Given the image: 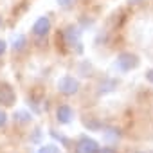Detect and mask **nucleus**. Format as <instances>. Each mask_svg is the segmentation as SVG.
I'll use <instances>...</instances> for the list:
<instances>
[{"instance_id": "f3484780", "label": "nucleus", "mask_w": 153, "mask_h": 153, "mask_svg": "<svg viewBox=\"0 0 153 153\" xmlns=\"http://www.w3.org/2000/svg\"><path fill=\"white\" fill-rule=\"evenodd\" d=\"M99 153H117V149H115L114 146H103V148L99 149Z\"/></svg>"}, {"instance_id": "f8f14e48", "label": "nucleus", "mask_w": 153, "mask_h": 153, "mask_svg": "<svg viewBox=\"0 0 153 153\" xmlns=\"http://www.w3.org/2000/svg\"><path fill=\"white\" fill-rule=\"evenodd\" d=\"M49 135H51V137H52L54 140H59V142H61V144H63L65 148H70V139H68V137H65L63 133H58V131L51 130V131H49Z\"/></svg>"}, {"instance_id": "dca6fc26", "label": "nucleus", "mask_w": 153, "mask_h": 153, "mask_svg": "<svg viewBox=\"0 0 153 153\" xmlns=\"http://www.w3.org/2000/svg\"><path fill=\"white\" fill-rule=\"evenodd\" d=\"M6 124H7V114L0 108V128H4Z\"/></svg>"}, {"instance_id": "9b49d317", "label": "nucleus", "mask_w": 153, "mask_h": 153, "mask_svg": "<svg viewBox=\"0 0 153 153\" xmlns=\"http://www.w3.org/2000/svg\"><path fill=\"white\" fill-rule=\"evenodd\" d=\"M25 45H27V40H25L24 34H15L13 36V49L15 51H22Z\"/></svg>"}, {"instance_id": "6e6552de", "label": "nucleus", "mask_w": 153, "mask_h": 153, "mask_svg": "<svg viewBox=\"0 0 153 153\" xmlns=\"http://www.w3.org/2000/svg\"><path fill=\"white\" fill-rule=\"evenodd\" d=\"M103 137L106 142H117L121 139V131L117 128H105L103 130Z\"/></svg>"}, {"instance_id": "6ab92c4d", "label": "nucleus", "mask_w": 153, "mask_h": 153, "mask_svg": "<svg viewBox=\"0 0 153 153\" xmlns=\"http://www.w3.org/2000/svg\"><path fill=\"white\" fill-rule=\"evenodd\" d=\"M146 79H148L149 83H153V68H149V70H146Z\"/></svg>"}, {"instance_id": "20e7f679", "label": "nucleus", "mask_w": 153, "mask_h": 153, "mask_svg": "<svg viewBox=\"0 0 153 153\" xmlns=\"http://www.w3.org/2000/svg\"><path fill=\"white\" fill-rule=\"evenodd\" d=\"M99 149H101V146L97 144V140H94L92 137L81 135L78 144H76L74 153H99Z\"/></svg>"}, {"instance_id": "f257e3e1", "label": "nucleus", "mask_w": 153, "mask_h": 153, "mask_svg": "<svg viewBox=\"0 0 153 153\" xmlns=\"http://www.w3.org/2000/svg\"><path fill=\"white\" fill-rule=\"evenodd\" d=\"M139 63H140V59H139L135 54H131V52H121V54L115 58L114 67H115L119 72H130V70L137 68Z\"/></svg>"}, {"instance_id": "a211bd4d", "label": "nucleus", "mask_w": 153, "mask_h": 153, "mask_svg": "<svg viewBox=\"0 0 153 153\" xmlns=\"http://www.w3.org/2000/svg\"><path fill=\"white\" fill-rule=\"evenodd\" d=\"M6 51H7V43H6V42H4L2 38H0V56H2V54H4Z\"/></svg>"}, {"instance_id": "2eb2a0df", "label": "nucleus", "mask_w": 153, "mask_h": 153, "mask_svg": "<svg viewBox=\"0 0 153 153\" xmlns=\"http://www.w3.org/2000/svg\"><path fill=\"white\" fill-rule=\"evenodd\" d=\"M74 4H76V0H58V6L59 7H65V9L70 7V6H74Z\"/></svg>"}, {"instance_id": "7ed1b4c3", "label": "nucleus", "mask_w": 153, "mask_h": 153, "mask_svg": "<svg viewBox=\"0 0 153 153\" xmlns=\"http://www.w3.org/2000/svg\"><path fill=\"white\" fill-rule=\"evenodd\" d=\"M63 38L68 47H78V52H81V29L78 25H68L63 31Z\"/></svg>"}, {"instance_id": "0eeeda50", "label": "nucleus", "mask_w": 153, "mask_h": 153, "mask_svg": "<svg viewBox=\"0 0 153 153\" xmlns=\"http://www.w3.org/2000/svg\"><path fill=\"white\" fill-rule=\"evenodd\" d=\"M56 119H58L59 124H68V123H72V119H74V110H72L68 105H61V106H58V110H56Z\"/></svg>"}, {"instance_id": "aec40b11", "label": "nucleus", "mask_w": 153, "mask_h": 153, "mask_svg": "<svg viewBox=\"0 0 153 153\" xmlns=\"http://www.w3.org/2000/svg\"><path fill=\"white\" fill-rule=\"evenodd\" d=\"M135 153H144V151H135Z\"/></svg>"}, {"instance_id": "f03ea898", "label": "nucleus", "mask_w": 153, "mask_h": 153, "mask_svg": "<svg viewBox=\"0 0 153 153\" xmlns=\"http://www.w3.org/2000/svg\"><path fill=\"white\" fill-rule=\"evenodd\" d=\"M58 90L63 96H74L79 90V81L72 76H63V78L58 79Z\"/></svg>"}, {"instance_id": "39448f33", "label": "nucleus", "mask_w": 153, "mask_h": 153, "mask_svg": "<svg viewBox=\"0 0 153 153\" xmlns=\"http://www.w3.org/2000/svg\"><path fill=\"white\" fill-rule=\"evenodd\" d=\"M16 101V94L9 83H0V105L4 106H13Z\"/></svg>"}, {"instance_id": "9d476101", "label": "nucleus", "mask_w": 153, "mask_h": 153, "mask_svg": "<svg viewBox=\"0 0 153 153\" xmlns=\"http://www.w3.org/2000/svg\"><path fill=\"white\" fill-rule=\"evenodd\" d=\"M13 117H15V121H16V123H20V124H27V123H31V119H33V117H31V114H29V112H25V110H16Z\"/></svg>"}, {"instance_id": "423d86ee", "label": "nucleus", "mask_w": 153, "mask_h": 153, "mask_svg": "<svg viewBox=\"0 0 153 153\" xmlns=\"http://www.w3.org/2000/svg\"><path fill=\"white\" fill-rule=\"evenodd\" d=\"M49 31H51V20H49V16H40L34 22V25H33V34L38 36V38L47 36Z\"/></svg>"}, {"instance_id": "4468645a", "label": "nucleus", "mask_w": 153, "mask_h": 153, "mask_svg": "<svg viewBox=\"0 0 153 153\" xmlns=\"http://www.w3.org/2000/svg\"><path fill=\"white\" fill-rule=\"evenodd\" d=\"M85 126H87L88 130H94V131L103 130V124H101L99 121H85Z\"/></svg>"}, {"instance_id": "ddd939ff", "label": "nucleus", "mask_w": 153, "mask_h": 153, "mask_svg": "<svg viewBox=\"0 0 153 153\" xmlns=\"http://www.w3.org/2000/svg\"><path fill=\"white\" fill-rule=\"evenodd\" d=\"M38 153H59V149H58V146H54V144H45V146H42V148L38 149Z\"/></svg>"}, {"instance_id": "1a4fd4ad", "label": "nucleus", "mask_w": 153, "mask_h": 153, "mask_svg": "<svg viewBox=\"0 0 153 153\" xmlns=\"http://www.w3.org/2000/svg\"><path fill=\"white\" fill-rule=\"evenodd\" d=\"M117 88V81L115 79H105L99 83V94H108V92H114Z\"/></svg>"}, {"instance_id": "412c9836", "label": "nucleus", "mask_w": 153, "mask_h": 153, "mask_svg": "<svg viewBox=\"0 0 153 153\" xmlns=\"http://www.w3.org/2000/svg\"><path fill=\"white\" fill-rule=\"evenodd\" d=\"M151 153H153V151H151Z\"/></svg>"}]
</instances>
